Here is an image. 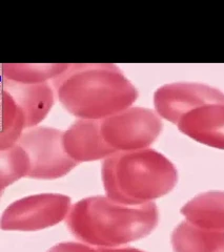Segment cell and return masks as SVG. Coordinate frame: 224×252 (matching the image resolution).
I'll return each mask as SVG.
<instances>
[{"instance_id": "4", "label": "cell", "mask_w": 224, "mask_h": 252, "mask_svg": "<svg viewBox=\"0 0 224 252\" xmlns=\"http://www.w3.org/2000/svg\"><path fill=\"white\" fill-rule=\"evenodd\" d=\"M101 136L114 152L149 148L162 131L157 113L145 107H130L101 120Z\"/></svg>"}, {"instance_id": "6", "label": "cell", "mask_w": 224, "mask_h": 252, "mask_svg": "<svg viewBox=\"0 0 224 252\" xmlns=\"http://www.w3.org/2000/svg\"><path fill=\"white\" fill-rule=\"evenodd\" d=\"M72 207L68 195L39 193L15 201L1 218L6 231H37L53 227L66 220Z\"/></svg>"}, {"instance_id": "5", "label": "cell", "mask_w": 224, "mask_h": 252, "mask_svg": "<svg viewBox=\"0 0 224 252\" xmlns=\"http://www.w3.org/2000/svg\"><path fill=\"white\" fill-rule=\"evenodd\" d=\"M59 129L36 126L27 129L18 143L29 156V178L54 180L67 176L78 163L67 154Z\"/></svg>"}, {"instance_id": "15", "label": "cell", "mask_w": 224, "mask_h": 252, "mask_svg": "<svg viewBox=\"0 0 224 252\" xmlns=\"http://www.w3.org/2000/svg\"><path fill=\"white\" fill-rule=\"evenodd\" d=\"M30 169L29 156L19 144L0 151V185L2 190L19 179L29 177Z\"/></svg>"}, {"instance_id": "1", "label": "cell", "mask_w": 224, "mask_h": 252, "mask_svg": "<svg viewBox=\"0 0 224 252\" xmlns=\"http://www.w3.org/2000/svg\"><path fill=\"white\" fill-rule=\"evenodd\" d=\"M159 223L157 205L137 206L118 203L109 196H90L72 205L66 219L70 232L95 248H119L146 238Z\"/></svg>"}, {"instance_id": "12", "label": "cell", "mask_w": 224, "mask_h": 252, "mask_svg": "<svg viewBox=\"0 0 224 252\" xmlns=\"http://www.w3.org/2000/svg\"><path fill=\"white\" fill-rule=\"evenodd\" d=\"M171 243L174 252H224V231L203 229L183 220L174 229Z\"/></svg>"}, {"instance_id": "3", "label": "cell", "mask_w": 224, "mask_h": 252, "mask_svg": "<svg viewBox=\"0 0 224 252\" xmlns=\"http://www.w3.org/2000/svg\"><path fill=\"white\" fill-rule=\"evenodd\" d=\"M101 177L107 196L130 206L154 202L178 182L175 165L150 148L110 156L102 163Z\"/></svg>"}, {"instance_id": "2", "label": "cell", "mask_w": 224, "mask_h": 252, "mask_svg": "<svg viewBox=\"0 0 224 252\" xmlns=\"http://www.w3.org/2000/svg\"><path fill=\"white\" fill-rule=\"evenodd\" d=\"M57 98L80 119L103 120L132 107L138 91L117 65L70 64L53 80Z\"/></svg>"}, {"instance_id": "9", "label": "cell", "mask_w": 224, "mask_h": 252, "mask_svg": "<svg viewBox=\"0 0 224 252\" xmlns=\"http://www.w3.org/2000/svg\"><path fill=\"white\" fill-rule=\"evenodd\" d=\"M101 120L79 119L63 133L67 154L78 164L106 160L114 152L101 136Z\"/></svg>"}, {"instance_id": "14", "label": "cell", "mask_w": 224, "mask_h": 252, "mask_svg": "<svg viewBox=\"0 0 224 252\" xmlns=\"http://www.w3.org/2000/svg\"><path fill=\"white\" fill-rule=\"evenodd\" d=\"M27 130L25 113L9 93L2 91V126L0 132V151L18 143Z\"/></svg>"}, {"instance_id": "8", "label": "cell", "mask_w": 224, "mask_h": 252, "mask_svg": "<svg viewBox=\"0 0 224 252\" xmlns=\"http://www.w3.org/2000/svg\"><path fill=\"white\" fill-rule=\"evenodd\" d=\"M176 125L190 139L224 151V102L207 103L190 110Z\"/></svg>"}, {"instance_id": "7", "label": "cell", "mask_w": 224, "mask_h": 252, "mask_svg": "<svg viewBox=\"0 0 224 252\" xmlns=\"http://www.w3.org/2000/svg\"><path fill=\"white\" fill-rule=\"evenodd\" d=\"M214 102H224V93L201 83L166 84L154 94L156 113L174 124L190 110Z\"/></svg>"}, {"instance_id": "10", "label": "cell", "mask_w": 224, "mask_h": 252, "mask_svg": "<svg viewBox=\"0 0 224 252\" xmlns=\"http://www.w3.org/2000/svg\"><path fill=\"white\" fill-rule=\"evenodd\" d=\"M2 91L9 93L25 113L27 129L44 120L54 104V91L47 82L26 84L2 79Z\"/></svg>"}, {"instance_id": "13", "label": "cell", "mask_w": 224, "mask_h": 252, "mask_svg": "<svg viewBox=\"0 0 224 252\" xmlns=\"http://www.w3.org/2000/svg\"><path fill=\"white\" fill-rule=\"evenodd\" d=\"M70 64H2L3 80L26 84L45 83L54 80L69 68Z\"/></svg>"}, {"instance_id": "16", "label": "cell", "mask_w": 224, "mask_h": 252, "mask_svg": "<svg viewBox=\"0 0 224 252\" xmlns=\"http://www.w3.org/2000/svg\"><path fill=\"white\" fill-rule=\"evenodd\" d=\"M47 252H100L98 248L86 245L83 243L65 242L53 246Z\"/></svg>"}, {"instance_id": "17", "label": "cell", "mask_w": 224, "mask_h": 252, "mask_svg": "<svg viewBox=\"0 0 224 252\" xmlns=\"http://www.w3.org/2000/svg\"><path fill=\"white\" fill-rule=\"evenodd\" d=\"M100 252H146L136 248H98Z\"/></svg>"}, {"instance_id": "11", "label": "cell", "mask_w": 224, "mask_h": 252, "mask_svg": "<svg viewBox=\"0 0 224 252\" xmlns=\"http://www.w3.org/2000/svg\"><path fill=\"white\" fill-rule=\"evenodd\" d=\"M186 220L207 230L224 231V191L197 194L181 208Z\"/></svg>"}]
</instances>
